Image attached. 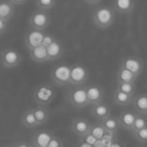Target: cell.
Segmentation results:
<instances>
[{"mask_svg": "<svg viewBox=\"0 0 147 147\" xmlns=\"http://www.w3.org/2000/svg\"><path fill=\"white\" fill-rule=\"evenodd\" d=\"M51 80L59 86L69 85L71 81V66L59 64L51 70Z\"/></svg>", "mask_w": 147, "mask_h": 147, "instance_id": "obj_4", "label": "cell"}, {"mask_svg": "<svg viewBox=\"0 0 147 147\" xmlns=\"http://www.w3.org/2000/svg\"><path fill=\"white\" fill-rule=\"evenodd\" d=\"M30 27L38 30H45L51 23V17L47 14V11L37 9L34 11L28 19Z\"/></svg>", "mask_w": 147, "mask_h": 147, "instance_id": "obj_6", "label": "cell"}, {"mask_svg": "<svg viewBox=\"0 0 147 147\" xmlns=\"http://www.w3.org/2000/svg\"><path fill=\"white\" fill-rule=\"evenodd\" d=\"M108 132L105 130V128L102 126V124H94L91 127V132L90 134L97 140H100L104 137Z\"/></svg>", "mask_w": 147, "mask_h": 147, "instance_id": "obj_26", "label": "cell"}, {"mask_svg": "<svg viewBox=\"0 0 147 147\" xmlns=\"http://www.w3.org/2000/svg\"><path fill=\"white\" fill-rule=\"evenodd\" d=\"M132 104L135 112L147 115V93H141L138 96L134 97Z\"/></svg>", "mask_w": 147, "mask_h": 147, "instance_id": "obj_19", "label": "cell"}, {"mask_svg": "<svg viewBox=\"0 0 147 147\" xmlns=\"http://www.w3.org/2000/svg\"><path fill=\"white\" fill-rule=\"evenodd\" d=\"M29 56L32 61L36 62V63H44V62L49 61L46 47L43 46L42 44L29 50Z\"/></svg>", "mask_w": 147, "mask_h": 147, "instance_id": "obj_16", "label": "cell"}, {"mask_svg": "<svg viewBox=\"0 0 147 147\" xmlns=\"http://www.w3.org/2000/svg\"><path fill=\"white\" fill-rule=\"evenodd\" d=\"M43 35H44V30H38L34 28H31L26 33L24 37V44L28 51L41 44Z\"/></svg>", "mask_w": 147, "mask_h": 147, "instance_id": "obj_10", "label": "cell"}, {"mask_svg": "<svg viewBox=\"0 0 147 147\" xmlns=\"http://www.w3.org/2000/svg\"><path fill=\"white\" fill-rule=\"evenodd\" d=\"M7 22L8 21H5V20L0 18V35L3 34V33L6 31V29H7V27H8Z\"/></svg>", "mask_w": 147, "mask_h": 147, "instance_id": "obj_32", "label": "cell"}, {"mask_svg": "<svg viewBox=\"0 0 147 147\" xmlns=\"http://www.w3.org/2000/svg\"><path fill=\"white\" fill-rule=\"evenodd\" d=\"M92 115L96 119H98L99 121H102L105 118L111 115V108L107 103L103 102H98L96 104L92 105Z\"/></svg>", "mask_w": 147, "mask_h": 147, "instance_id": "obj_13", "label": "cell"}, {"mask_svg": "<svg viewBox=\"0 0 147 147\" xmlns=\"http://www.w3.org/2000/svg\"><path fill=\"white\" fill-rule=\"evenodd\" d=\"M137 78L138 76H136L131 71L126 69L123 66H119V68L117 70V74H116L117 82H132V83H135Z\"/></svg>", "mask_w": 147, "mask_h": 147, "instance_id": "obj_21", "label": "cell"}, {"mask_svg": "<svg viewBox=\"0 0 147 147\" xmlns=\"http://www.w3.org/2000/svg\"><path fill=\"white\" fill-rule=\"evenodd\" d=\"M94 24L100 29H108L116 20L115 10L112 6H98L92 15Z\"/></svg>", "mask_w": 147, "mask_h": 147, "instance_id": "obj_1", "label": "cell"}, {"mask_svg": "<svg viewBox=\"0 0 147 147\" xmlns=\"http://www.w3.org/2000/svg\"><path fill=\"white\" fill-rule=\"evenodd\" d=\"M55 97V91L49 84H40L34 92V100L37 105L46 106L51 104Z\"/></svg>", "mask_w": 147, "mask_h": 147, "instance_id": "obj_3", "label": "cell"}, {"mask_svg": "<svg viewBox=\"0 0 147 147\" xmlns=\"http://www.w3.org/2000/svg\"><path fill=\"white\" fill-rule=\"evenodd\" d=\"M46 147H63V141H62L61 138L53 135Z\"/></svg>", "mask_w": 147, "mask_h": 147, "instance_id": "obj_30", "label": "cell"}, {"mask_svg": "<svg viewBox=\"0 0 147 147\" xmlns=\"http://www.w3.org/2000/svg\"><path fill=\"white\" fill-rule=\"evenodd\" d=\"M87 96H88L89 105H94L98 102L103 101L104 97V90L100 85L97 84H91L89 86H86Z\"/></svg>", "mask_w": 147, "mask_h": 147, "instance_id": "obj_12", "label": "cell"}, {"mask_svg": "<svg viewBox=\"0 0 147 147\" xmlns=\"http://www.w3.org/2000/svg\"><path fill=\"white\" fill-rule=\"evenodd\" d=\"M20 121H21L22 126H24L25 128H29V129H34V128H36L39 126L32 109H27L25 112H23V114L21 115Z\"/></svg>", "mask_w": 147, "mask_h": 147, "instance_id": "obj_22", "label": "cell"}, {"mask_svg": "<svg viewBox=\"0 0 147 147\" xmlns=\"http://www.w3.org/2000/svg\"><path fill=\"white\" fill-rule=\"evenodd\" d=\"M47 56H49V61H53V60L59 59L64 53V47L61 41L55 39L49 46L46 47Z\"/></svg>", "mask_w": 147, "mask_h": 147, "instance_id": "obj_15", "label": "cell"}, {"mask_svg": "<svg viewBox=\"0 0 147 147\" xmlns=\"http://www.w3.org/2000/svg\"><path fill=\"white\" fill-rule=\"evenodd\" d=\"M53 134L47 131L37 132L32 136V146L34 147H46L49 142L51 141Z\"/></svg>", "mask_w": 147, "mask_h": 147, "instance_id": "obj_20", "label": "cell"}, {"mask_svg": "<svg viewBox=\"0 0 147 147\" xmlns=\"http://www.w3.org/2000/svg\"><path fill=\"white\" fill-rule=\"evenodd\" d=\"M116 88L130 95H134L136 91L135 83H132V82H117Z\"/></svg>", "mask_w": 147, "mask_h": 147, "instance_id": "obj_27", "label": "cell"}, {"mask_svg": "<svg viewBox=\"0 0 147 147\" xmlns=\"http://www.w3.org/2000/svg\"><path fill=\"white\" fill-rule=\"evenodd\" d=\"M32 111H34V114L39 125H42V124H44L49 120V112L45 109V106L37 105L36 108L32 109Z\"/></svg>", "mask_w": 147, "mask_h": 147, "instance_id": "obj_24", "label": "cell"}, {"mask_svg": "<svg viewBox=\"0 0 147 147\" xmlns=\"http://www.w3.org/2000/svg\"><path fill=\"white\" fill-rule=\"evenodd\" d=\"M12 146H13V147H34L32 145H30L28 142L23 141V140H21V141H17L15 144H13Z\"/></svg>", "mask_w": 147, "mask_h": 147, "instance_id": "obj_33", "label": "cell"}, {"mask_svg": "<svg viewBox=\"0 0 147 147\" xmlns=\"http://www.w3.org/2000/svg\"><path fill=\"white\" fill-rule=\"evenodd\" d=\"M55 38L51 34H49V33H44V35H43V38H42V41H41V44H42L43 46L47 47L51 42H53V40H55Z\"/></svg>", "mask_w": 147, "mask_h": 147, "instance_id": "obj_31", "label": "cell"}, {"mask_svg": "<svg viewBox=\"0 0 147 147\" xmlns=\"http://www.w3.org/2000/svg\"><path fill=\"white\" fill-rule=\"evenodd\" d=\"M134 95H130L127 93L123 92V91L119 90L116 88L113 93V101L115 104L119 105V106H127V105L131 104L133 101Z\"/></svg>", "mask_w": 147, "mask_h": 147, "instance_id": "obj_18", "label": "cell"}, {"mask_svg": "<svg viewBox=\"0 0 147 147\" xmlns=\"http://www.w3.org/2000/svg\"><path fill=\"white\" fill-rule=\"evenodd\" d=\"M112 7L117 13L128 15L134 11L135 0H113Z\"/></svg>", "mask_w": 147, "mask_h": 147, "instance_id": "obj_11", "label": "cell"}, {"mask_svg": "<svg viewBox=\"0 0 147 147\" xmlns=\"http://www.w3.org/2000/svg\"><path fill=\"white\" fill-rule=\"evenodd\" d=\"M22 56L17 50L12 48L4 49L0 54V63L4 68H14L20 65Z\"/></svg>", "mask_w": 147, "mask_h": 147, "instance_id": "obj_5", "label": "cell"}, {"mask_svg": "<svg viewBox=\"0 0 147 147\" xmlns=\"http://www.w3.org/2000/svg\"><path fill=\"white\" fill-rule=\"evenodd\" d=\"M68 100L75 108H85L89 105L87 90L85 85H75L68 93Z\"/></svg>", "mask_w": 147, "mask_h": 147, "instance_id": "obj_2", "label": "cell"}, {"mask_svg": "<svg viewBox=\"0 0 147 147\" xmlns=\"http://www.w3.org/2000/svg\"><path fill=\"white\" fill-rule=\"evenodd\" d=\"M100 122L103 127L105 128V130L108 133L111 134L116 133L120 129V127H121L119 123V120H118V116H112V115H110V116L105 118L104 120H102Z\"/></svg>", "mask_w": 147, "mask_h": 147, "instance_id": "obj_23", "label": "cell"}, {"mask_svg": "<svg viewBox=\"0 0 147 147\" xmlns=\"http://www.w3.org/2000/svg\"><path fill=\"white\" fill-rule=\"evenodd\" d=\"M14 4H12L9 0H2L0 1V18L5 21H9L14 15Z\"/></svg>", "mask_w": 147, "mask_h": 147, "instance_id": "obj_17", "label": "cell"}, {"mask_svg": "<svg viewBox=\"0 0 147 147\" xmlns=\"http://www.w3.org/2000/svg\"><path fill=\"white\" fill-rule=\"evenodd\" d=\"M146 126H147V117L144 114H139V113H137L130 132H131V133L132 132H135V131H137V130L146 127Z\"/></svg>", "mask_w": 147, "mask_h": 147, "instance_id": "obj_25", "label": "cell"}, {"mask_svg": "<svg viewBox=\"0 0 147 147\" xmlns=\"http://www.w3.org/2000/svg\"><path fill=\"white\" fill-rule=\"evenodd\" d=\"M1 147H13L12 145H3V146H1Z\"/></svg>", "mask_w": 147, "mask_h": 147, "instance_id": "obj_36", "label": "cell"}, {"mask_svg": "<svg viewBox=\"0 0 147 147\" xmlns=\"http://www.w3.org/2000/svg\"><path fill=\"white\" fill-rule=\"evenodd\" d=\"M131 134L137 141L141 142V143H147V126L135 132H132Z\"/></svg>", "mask_w": 147, "mask_h": 147, "instance_id": "obj_29", "label": "cell"}, {"mask_svg": "<svg viewBox=\"0 0 147 147\" xmlns=\"http://www.w3.org/2000/svg\"><path fill=\"white\" fill-rule=\"evenodd\" d=\"M89 79V71L82 64L71 66V85H84Z\"/></svg>", "mask_w": 147, "mask_h": 147, "instance_id": "obj_7", "label": "cell"}, {"mask_svg": "<svg viewBox=\"0 0 147 147\" xmlns=\"http://www.w3.org/2000/svg\"><path fill=\"white\" fill-rule=\"evenodd\" d=\"M10 2H11L12 4H14V5H22V4L25 3L27 0H9Z\"/></svg>", "mask_w": 147, "mask_h": 147, "instance_id": "obj_35", "label": "cell"}, {"mask_svg": "<svg viewBox=\"0 0 147 147\" xmlns=\"http://www.w3.org/2000/svg\"><path fill=\"white\" fill-rule=\"evenodd\" d=\"M91 127H92V124L90 123L89 120H87L86 118L79 117L72 122L71 130L75 135L79 137H86L87 135L90 134Z\"/></svg>", "mask_w": 147, "mask_h": 147, "instance_id": "obj_8", "label": "cell"}, {"mask_svg": "<svg viewBox=\"0 0 147 147\" xmlns=\"http://www.w3.org/2000/svg\"><path fill=\"white\" fill-rule=\"evenodd\" d=\"M36 4L38 9L49 11L55 6L57 0H36Z\"/></svg>", "mask_w": 147, "mask_h": 147, "instance_id": "obj_28", "label": "cell"}, {"mask_svg": "<svg viewBox=\"0 0 147 147\" xmlns=\"http://www.w3.org/2000/svg\"><path fill=\"white\" fill-rule=\"evenodd\" d=\"M121 66L125 67L126 69H128L129 71H131L132 73H134L136 76H139L143 71V61L136 56H127L124 57L121 61Z\"/></svg>", "mask_w": 147, "mask_h": 147, "instance_id": "obj_9", "label": "cell"}, {"mask_svg": "<svg viewBox=\"0 0 147 147\" xmlns=\"http://www.w3.org/2000/svg\"><path fill=\"white\" fill-rule=\"evenodd\" d=\"M136 115H137V112H133V111L130 110L122 111L119 114V116H118L120 126L122 128H124V129L130 131L132 128V125L134 123V120L136 118Z\"/></svg>", "mask_w": 147, "mask_h": 147, "instance_id": "obj_14", "label": "cell"}, {"mask_svg": "<svg viewBox=\"0 0 147 147\" xmlns=\"http://www.w3.org/2000/svg\"><path fill=\"white\" fill-rule=\"evenodd\" d=\"M84 2L88 4V5L96 6V5H98L99 3H101V2H102V0H84Z\"/></svg>", "mask_w": 147, "mask_h": 147, "instance_id": "obj_34", "label": "cell"}]
</instances>
